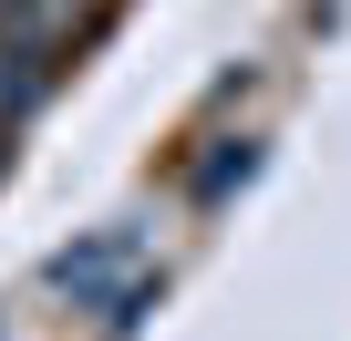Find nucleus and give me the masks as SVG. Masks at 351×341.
I'll use <instances>...</instances> for the list:
<instances>
[{
	"label": "nucleus",
	"mask_w": 351,
	"mask_h": 341,
	"mask_svg": "<svg viewBox=\"0 0 351 341\" xmlns=\"http://www.w3.org/2000/svg\"><path fill=\"white\" fill-rule=\"evenodd\" d=\"M52 290H62L73 310H93L104 331H134L145 300L165 290V269L145 259V217H104L93 238H73V248L52 259Z\"/></svg>",
	"instance_id": "nucleus-1"
},
{
	"label": "nucleus",
	"mask_w": 351,
	"mask_h": 341,
	"mask_svg": "<svg viewBox=\"0 0 351 341\" xmlns=\"http://www.w3.org/2000/svg\"><path fill=\"white\" fill-rule=\"evenodd\" d=\"M114 11V0H0V42H32V52H83L93 42V21Z\"/></svg>",
	"instance_id": "nucleus-2"
},
{
	"label": "nucleus",
	"mask_w": 351,
	"mask_h": 341,
	"mask_svg": "<svg viewBox=\"0 0 351 341\" xmlns=\"http://www.w3.org/2000/svg\"><path fill=\"white\" fill-rule=\"evenodd\" d=\"M248 176H258V134H217V145L197 155V176H186V197H197V207H228V197H238Z\"/></svg>",
	"instance_id": "nucleus-3"
}]
</instances>
